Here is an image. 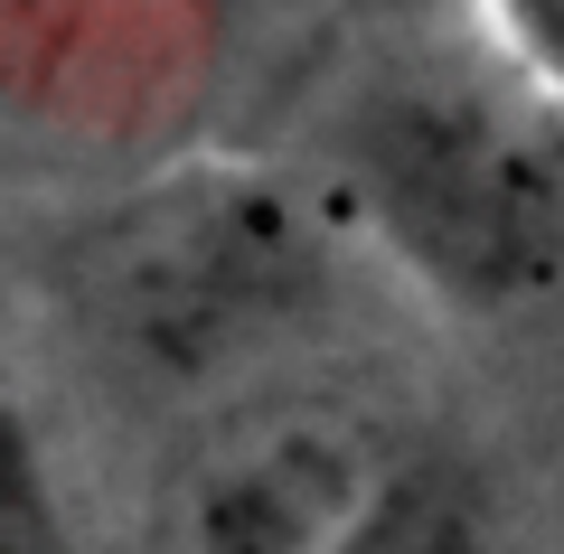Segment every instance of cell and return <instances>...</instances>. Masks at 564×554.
Here are the masks:
<instances>
[{
	"instance_id": "3",
	"label": "cell",
	"mask_w": 564,
	"mask_h": 554,
	"mask_svg": "<svg viewBox=\"0 0 564 554\" xmlns=\"http://www.w3.org/2000/svg\"><path fill=\"white\" fill-rule=\"evenodd\" d=\"M404 442L414 433L386 404L311 377L302 357L245 377L180 414L141 498V554H329Z\"/></svg>"
},
{
	"instance_id": "4",
	"label": "cell",
	"mask_w": 564,
	"mask_h": 554,
	"mask_svg": "<svg viewBox=\"0 0 564 554\" xmlns=\"http://www.w3.org/2000/svg\"><path fill=\"white\" fill-rule=\"evenodd\" d=\"M226 47V0H0V141L132 178L198 151Z\"/></svg>"
},
{
	"instance_id": "1",
	"label": "cell",
	"mask_w": 564,
	"mask_h": 554,
	"mask_svg": "<svg viewBox=\"0 0 564 554\" xmlns=\"http://www.w3.org/2000/svg\"><path fill=\"white\" fill-rule=\"evenodd\" d=\"M302 170L358 254H386L462 319L564 292V95L480 20L358 47L321 95Z\"/></svg>"
},
{
	"instance_id": "5",
	"label": "cell",
	"mask_w": 564,
	"mask_h": 554,
	"mask_svg": "<svg viewBox=\"0 0 564 554\" xmlns=\"http://www.w3.org/2000/svg\"><path fill=\"white\" fill-rule=\"evenodd\" d=\"M329 554H508V526H499V498H489L480 460L414 433Z\"/></svg>"
},
{
	"instance_id": "2",
	"label": "cell",
	"mask_w": 564,
	"mask_h": 554,
	"mask_svg": "<svg viewBox=\"0 0 564 554\" xmlns=\"http://www.w3.org/2000/svg\"><path fill=\"white\" fill-rule=\"evenodd\" d=\"M348 226L311 170L236 151H170L113 178L47 254L76 338L132 395L188 404L273 377L329 329L348 292Z\"/></svg>"
},
{
	"instance_id": "7",
	"label": "cell",
	"mask_w": 564,
	"mask_h": 554,
	"mask_svg": "<svg viewBox=\"0 0 564 554\" xmlns=\"http://www.w3.org/2000/svg\"><path fill=\"white\" fill-rule=\"evenodd\" d=\"M470 20H480L545 95H564V0H470Z\"/></svg>"
},
{
	"instance_id": "6",
	"label": "cell",
	"mask_w": 564,
	"mask_h": 554,
	"mask_svg": "<svg viewBox=\"0 0 564 554\" xmlns=\"http://www.w3.org/2000/svg\"><path fill=\"white\" fill-rule=\"evenodd\" d=\"M0 554H76L66 470H57L39 414H29V395L10 377H0Z\"/></svg>"
}]
</instances>
